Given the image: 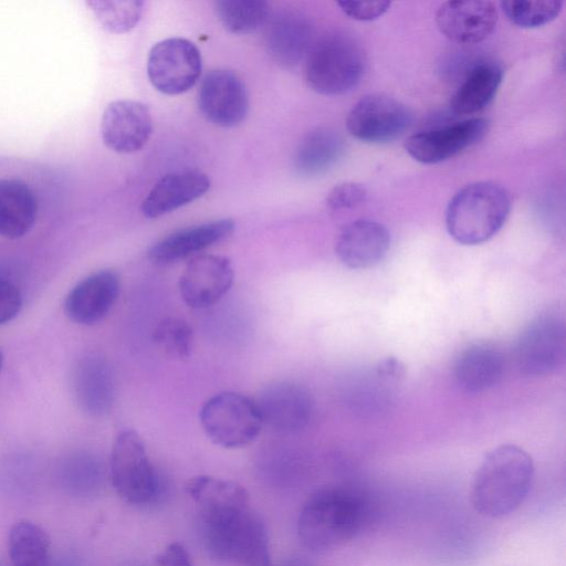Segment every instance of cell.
<instances>
[{"label": "cell", "mask_w": 566, "mask_h": 566, "mask_svg": "<svg viewBox=\"0 0 566 566\" xmlns=\"http://www.w3.org/2000/svg\"><path fill=\"white\" fill-rule=\"evenodd\" d=\"M185 491L196 504L211 559L228 566H272L266 527L251 509L244 486L200 474L186 482Z\"/></svg>", "instance_id": "obj_1"}, {"label": "cell", "mask_w": 566, "mask_h": 566, "mask_svg": "<svg viewBox=\"0 0 566 566\" xmlns=\"http://www.w3.org/2000/svg\"><path fill=\"white\" fill-rule=\"evenodd\" d=\"M534 475L531 455L514 444H502L485 454L471 485V502L480 514L502 517L526 499Z\"/></svg>", "instance_id": "obj_2"}, {"label": "cell", "mask_w": 566, "mask_h": 566, "mask_svg": "<svg viewBox=\"0 0 566 566\" xmlns=\"http://www.w3.org/2000/svg\"><path fill=\"white\" fill-rule=\"evenodd\" d=\"M366 516L364 500L353 491L319 489L301 509L296 527L298 539L314 553L337 549L360 532Z\"/></svg>", "instance_id": "obj_3"}, {"label": "cell", "mask_w": 566, "mask_h": 566, "mask_svg": "<svg viewBox=\"0 0 566 566\" xmlns=\"http://www.w3.org/2000/svg\"><path fill=\"white\" fill-rule=\"evenodd\" d=\"M512 200L509 191L493 181L467 185L450 200L446 227L458 243L476 245L494 237L509 218Z\"/></svg>", "instance_id": "obj_4"}, {"label": "cell", "mask_w": 566, "mask_h": 566, "mask_svg": "<svg viewBox=\"0 0 566 566\" xmlns=\"http://www.w3.org/2000/svg\"><path fill=\"white\" fill-rule=\"evenodd\" d=\"M366 70L363 48L347 35H329L311 45L304 57V80L322 95H342L355 88Z\"/></svg>", "instance_id": "obj_5"}, {"label": "cell", "mask_w": 566, "mask_h": 566, "mask_svg": "<svg viewBox=\"0 0 566 566\" xmlns=\"http://www.w3.org/2000/svg\"><path fill=\"white\" fill-rule=\"evenodd\" d=\"M206 436L217 446L239 449L252 443L263 421L255 401L238 392H220L209 398L200 410Z\"/></svg>", "instance_id": "obj_6"}, {"label": "cell", "mask_w": 566, "mask_h": 566, "mask_svg": "<svg viewBox=\"0 0 566 566\" xmlns=\"http://www.w3.org/2000/svg\"><path fill=\"white\" fill-rule=\"evenodd\" d=\"M109 475L117 495L129 504H146L156 496L158 478L136 431L127 429L117 433L111 452Z\"/></svg>", "instance_id": "obj_7"}, {"label": "cell", "mask_w": 566, "mask_h": 566, "mask_svg": "<svg viewBox=\"0 0 566 566\" xmlns=\"http://www.w3.org/2000/svg\"><path fill=\"white\" fill-rule=\"evenodd\" d=\"M520 370L528 376H543L558 369L565 360V319L548 310L534 317L521 333L515 348Z\"/></svg>", "instance_id": "obj_8"}, {"label": "cell", "mask_w": 566, "mask_h": 566, "mask_svg": "<svg viewBox=\"0 0 566 566\" xmlns=\"http://www.w3.org/2000/svg\"><path fill=\"white\" fill-rule=\"evenodd\" d=\"M201 70L199 49L184 38H169L157 42L147 59V75L151 85L167 95L189 91L199 80Z\"/></svg>", "instance_id": "obj_9"}, {"label": "cell", "mask_w": 566, "mask_h": 566, "mask_svg": "<svg viewBox=\"0 0 566 566\" xmlns=\"http://www.w3.org/2000/svg\"><path fill=\"white\" fill-rule=\"evenodd\" d=\"M411 119L410 111L400 101L386 94H369L352 107L346 126L360 142L385 144L401 136Z\"/></svg>", "instance_id": "obj_10"}, {"label": "cell", "mask_w": 566, "mask_h": 566, "mask_svg": "<svg viewBox=\"0 0 566 566\" xmlns=\"http://www.w3.org/2000/svg\"><path fill=\"white\" fill-rule=\"evenodd\" d=\"M202 116L220 127L242 123L249 111V95L241 77L231 70L216 69L202 78L197 92Z\"/></svg>", "instance_id": "obj_11"}, {"label": "cell", "mask_w": 566, "mask_h": 566, "mask_svg": "<svg viewBox=\"0 0 566 566\" xmlns=\"http://www.w3.org/2000/svg\"><path fill=\"white\" fill-rule=\"evenodd\" d=\"M484 118H470L443 127L411 135L406 144L407 153L422 164L446 161L475 145L488 132Z\"/></svg>", "instance_id": "obj_12"}, {"label": "cell", "mask_w": 566, "mask_h": 566, "mask_svg": "<svg viewBox=\"0 0 566 566\" xmlns=\"http://www.w3.org/2000/svg\"><path fill=\"white\" fill-rule=\"evenodd\" d=\"M233 279V266L228 258L199 254L187 263L180 276V296L192 308L209 307L228 293Z\"/></svg>", "instance_id": "obj_13"}, {"label": "cell", "mask_w": 566, "mask_h": 566, "mask_svg": "<svg viewBox=\"0 0 566 566\" xmlns=\"http://www.w3.org/2000/svg\"><path fill=\"white\" fill-rule=\"evenodd\" d=\"M153 133L149 108L137 101L111 102L102 115L101 136L104 145L118 154L140 150Z\"/></svg>", "instance_id": "obj_14"}, {"label": "cell", "mask_w": 566, "mask_h": 566, "mask_svg": "<svg viewBox=\"0 0 566 566\" xmlns=\"http://www.w3.org/2000/svg\"><path fill=\"white\" fill-rule=\"evenodd\" d=\"M255 405L263 424L283 431L293 432L306 427L313 412V399L304 386L283 381L264 388Z\"/></svg>", "instance_id": "obj_15"}, {"label": "cell", "mask_w": 566, "mask_h": 566, "mask_svg": "<svg viewBox=\"0 0 566 566\" xmlns=\"http://www.w3.org/2000/svg\"><path fill=\"white\" fill-rule=\"evenodd\" d=\"M497 9L491 1L454 0L440 4L436 23L449 40L474 44L485 40L497 23Z\"/></svg>", "instance_id": "obj_16"}, {"label": "cell", "mask_w": 566, "mask_h": 566, "mask_svg": "<svg viewBox=\"0 0 566 566\" xmlns=\"http://www.w3.org/2000/svg\"><path fill=\"white\" fill-rule=\"evenodd\" d=\"M119 277L112 270H101L78 282L67 294L65 313L73 322L93 325L102 321L115 304Z\"/></svg>", "instance_id": "obj_17"}, {"label": "cell", "mask_w": 566, "mask_h": 566, "mask_svg": "<svg viewBox=\"0 0 566 566\" xmlns=\"http://www.w3.org/2000/svg\"><path fill=\"white\" fill-rule=\"evenodd\" d=\"M390 248L388 229L373 220H356L339 232L335 252L339 261L350 269H368L377 265Z\"/></svg>", "instance_id": "obj_18"}, {"label": "cell", "mask_w": 566, "mask_h": 566, "mask_svg": "<svg viewBox=\"0 0 566 566\" xmlns=\"http://www.w3.org/2000/svg\"><path fill=\"white\" fill-rule=\"evenodd\" d=\"M265 46L270 56L284 67L297 65L311 48L312 25L301 12L283 10L270 15Z\"/></svg>", "instance_id": "obj_19"}, {"label": "cell", "mask_w": 566, "mask_h": 566, "mask_svg": "<svg viewBox=\"0 0 566 566\" xmlns=\"http://www.w3.org/2000/svg\"><path fill=\"white\" fill-rule=\"evenodd\" d=\"M505 370V357L493 343L476 342L464 347L455 357L453 376L467 392H482L497 385Z\"/></svg>", "instance_id": "obj_20"}, {"label": "cell", "mask_w": 566, "mask_h": 566, "mask_svg": "<svg viewBox=\"0 0 566 566\" xmlns=\"http://www.w3.org/2000/svg\"><path fill=\"white\" fill-rule=\"evenodd\" d=\"M234 226L232 219H219L180 229L156 242L148 256L159 264L179 261L224 240Z\"/></svg>", "instance_id": "obj_21"}, {"label": "cell", "mask_w": 566, "mask_h": 566, "mask_svg": "<svg viewBox=\"0 0 566 566\" xmlns=\"http://www.w3.org/2000/svg\"><path fill=\"white\" fill-rule=\"evenodd\" d=\"M210 188L208 176L199 170L170 172L160 178L142 202L147 218H158L203 196Z\"/></svg>", "instance_id": "obj_22"}, {"label": "cell", "mask_w": 566, "mask_h": 566, "mask_svg": "<svg viewBox=\"0 0 566 566\" xmlns=\"http://www.w3.org/2000/svg\"><path fill=\"white\" fill-rule=\"evenodd\" d=\"M39 203L30 186L19 178L0 179V235L24 237L34 227Z\"/></svg>", "instance_id": "obj_23"}, {"label": "cell", "mask_w": 566, "mask_h": 566, "mask_svg": "<svg viewBox=\"0 0 566 566\" xmlns=\"http://www.w3.org/2000/svg\"><path fill=\"white\" fill-rule=\"evenodd\" d=\"M406 376L405 365L395 357L377 363L359 375L354 401L359 410L377 411L391 402Z\"/></svg>", "instance_id": "obj_24"}, {"label": "cell", "mask_w": 566, "mask_h": 566, "mask_svg": "<svg viewBox=\"0 0 566 566\" xmlns=\"http://www.w3.org/2000/svg\"><path fill=\"white\" fill-rule=\"evenodd\" d=\"M75 395L80 406L92 416H102L112 407L114 379L108 364L101 357L82 359L74 375Z\"/></svg>", "instance_id": "obj_25"}, {"label": "cell", "mask_w": 566, "mask_h": 566, "mask_svg": "<svg viewBox=\"0 0 566 566\" xmlns=\"http://www.w3.org/2000/svg\"><path fill=\"white\" fill-rule=\"evenodd\" d=\"M344 150V139L338 132L328 127L314 128L300 143L294 168L303 177L319 176L338 163Z\"/></svg>", "instance_id": "obj_26"}, {"label": "cell", "mask_w": 566, "mask_h": 566, "mask_svg": "<svg viewBox=\"0 0 566 566\" xmlns=\"http://www.w3.org/2000/svg\"><path fill=\"white\" fill-rule=\"evenodd\" d=\"M503 78L502 66L493 61L475 64L453 93L450 107L459 115H471L486 107Z\"/></svg>", "instance_id": "obj_27"}, {"label": "cell", "mask_w": 566, "mask_h": 566, "mask_svg": "<svg viewBox=\"0 0 566 566\" xmlns=\"http://www.w3.org/2000/svg\"><path fill=\"white\" fill-rule=\"evenodd\" d=\"M51 545L45 531L31 521L12 525L8 553L12 566H51Z\"/></svg>", "instance_id": "obj_28"}, {"label": "cell", "mask_w": 566, "mask_h": 566, "mask_svg": "<svg viewBox=\"0 0 566 566\" xmlns=\"http://www.w3.org/2000/svg\"><path fill=\"white\" fill-rule=\"evenodd\" d=\"M214 10L221 24L234 34L253 33L270 18V7L261 0H219Z\"/></svg>", "instance_id": "obj_29"}, {"label": "cell", "mask_w": 566, "mask_h": 566, "mask_svg": "<svg viewBox=\"0 0 566 566\" xmlns=\"http://www.w3.org/2000/svg\"><path fill=\"white\" fill-rule=\"evenodd\" d=\"M86 4L102 28L112 33L130 31L144 12V2L139 0H90Z\"/></svg>", "instance_id": "obj_30"}, {"label": "cell", "mask_w": 566, "mask_h": 566, "mask_svg": "<svg viewBox=\"0 0 566 566\" xmlns=\"http://www.w3.org/2000/svg\"><path fill=\"white\" fill-rule=\"evenodd\" d=\"M153 339L163 353L174 359H186L193 347V332L178 317H165L154 328Z\"/></svg>", "instance_id": "obj_31"}, {"label": "cell", "mask_w": 566, "mask_h": 566, "mask_svg": "<svg viewBox=\"0 0 566 566\" xmlns=\"http://www.w3.org/2000/svg\"><path fill=\"white\" fill-rule=\"evenodd\" d=\"M507 19L521 28H537L555 20L562 11L558 0H510L501 2Z\"/></svg>", "instance_id": "obj_32"}, {"label": "cell", "mask_w": 566, "mask_h": 566, "mask_svg": "<svg viewBox=\"0 0 566 566\" xmlns=\"http://www.w3.org/2000/svg\"><path fill=\"white\" fill-rule=\"evenodd\" d=\"M61 480L69 493L78 496L88 495L98 484V465L87 457L72 458L62 469Z\"/></svg>", "instance_id": "obj_33"}, {"label": "cell", "mask_w": 566, "mask_h": 566, "mask_svg": "<svg viewBox=\"0 0 566 566\" xmlns=\"http://www.w3.org/2000/svg\"><path fill=\"white\" fill-rule=\"evenodd\" d=\"M367 197L365 187L357 182H343L328 193L326 203L333 211L352 209L361 205Z\"/></svg>", "instance_id": "obj_34"}, {"label": "cell", "mask_w": 566, "mask_h": 566, "mask_svg": "<svg viewBox=\"0 0 566 566\" xmlns=\"http://www.w3.org/2000/svg\"><path fill=\"white\" fill-rule=\"evenodd\" d=\"M388 1H340L337 6L344 14L358 21H371L380 18L390 8Z\"/></svg>", "instance_id": "obj_35"}, {"label": "cell", "mask_w": 566, "mask_h": 566, "mask_svg": "<svg viewBox=\"0 0 566 566\" xmlns=\"http://www.w3.org/2000/svg\"><path fill=\"white\" fill-rule=\"evenodd\" d=\"M22 306L19 289L10 281L0 279V325L13 319Z\"/></svg>", "instance_id": "obj_36"}, {"label": "cell", "mask_w": 566, "mask_h": 566, "mask_svg": "<svg viewBox=\"0 0 566 566\" xmlns=\"http://www.w3.org/2000/svg\"><path fill=\"white\" fill-rule=\"evenodd\" d=\"M156 566H193L187 548L179 542L168 544L155 557Z\"/></svg>", "instance_id": "obj_37"}, {"label": "cell", "mask_w": 566, "mask_h": 566, "mask_svg": "<svg viewBox=\"0 0 566 566\" xmlns=\"http://www.w3.org/2000/svg\"><path fill=\"white\" fill-rule=\"evenodd\" d=\"M52 565V563H51ZM52 566H78L76 562L73 558H70V556H66L64 558H61L59 562H56L55 565Z\"/></svg>", "instance_id": "obj_38"}, {"label": "cell", "mask_w": 566, "mask_h": 566, "mask_svg": "<svg viewBox=\"0 0 566 566\" xmlns=\"http://www.w3.org/2000/svg\"><path fill=\"white\" fill-rule=\"evenodd\" d=\"M2 364H3V355H2V353L0 352V369H1V367H2Z\"/></svg>", "instance_id": "obj_39"}, {"label": "cell", "mask_w": 566, "mask_h": 566, "mask_svg": "<svg viewBox=\"0 0 566 566\" xmlns=\"http://www.w3.org/2000/svg\"><path fill=\"white\" fill-rule=\"evenodd\" d=\"M0 566H3V565L0 563Z\"/></svg>", "instance_id": "obj_40"}]
</instances>
